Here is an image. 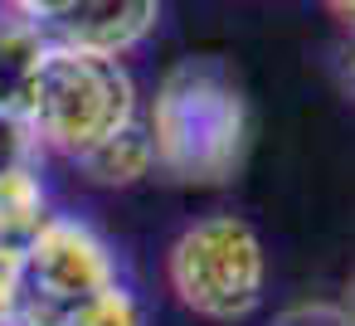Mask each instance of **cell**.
<instances>
[{"label": "cell", "instance_id": "cell-3", "mask_svg": "<svg viewBox=\"0 0 355 326\" xmlns=\"http://www.w3.org/2000/svg\"><path fill=\"white\" fill-rule=\"evenodd\" d=\"M112 287L117 258L107 239L73 214H49L20 248L6 326H78Z\"/></svg>", "mask_w": 355, "mask_h": 326}, {"label": "cell", "instance_id": "cell-14", "mask_svg": "<svg viewBox=\"0 0 355 326\" xmlns=\"http://www.w3.org/2000/svg\"><path fill=\"white\" fill-rule=\"evenodd\" d=\"M340 74H345V83L355 88V40L345 44V54H340Z\"/></svg>", "mask_w": 355, "mask_h": 326}, {"label": "cell", "instance_id": "cell-8", "mask_svg": "<svg viewBox=\"0 0 355 326\" xmlns=\"http://www.w3.org/2000/svg\"><path fill=\"white\" fill-rule=\"evenodd\" d=\"M44 219H49V190L40 180V166L0 175V253H20Z\"/></svg>", "mask_w": 355, "mask_h": 326}, {"label": "cell", "instance_id": "cell-13", "mask_svg": "<svg viewBox=\"0 0 355 326\" xmlns=\"http://www.w3.org/2000/svg\"><path fill=\"white\" fill-rule=\"evenodd\" d=\"M321 6H326V10L350 30V35H355V0H321Z\"/></svg>", "mask_w": 355, "mask_h": 326}, {"label": "cell", "instance_id": "cell-4", "mask_svg": "<svg viewBox=\"0 0 355 326\" xmlns=\"http://www.w3.org/2000/svg\"><path fill=\"white\" fill-rule=\"evenodd\" d=\"M171 292L185 311L205 321H243L263 307L268 292V253L248 219L205 214L171 243L166 258Z\"/></svg>", "mask_w": 355, "mask_h": 326}, {"label": "cell", "instance_id": "cell-1", "mask_svg": "<svg viewBox=\"0 0 355 326\" xmlns=\"http://www.w3.org/2000/svg\"><path fill=\"white\" fill-rule=\"evenodd\" d=\"M141 122L156 146V171L180 185H229L253 137L248 98L219 59L171 64Z\"/></svg>", "mask_w": 355, "mask_h": 326}, {"label": "cell", "instance_id": "cell-10", "mask_svg": "<svg viewBox=\"0 0 355 326\" xmlns=\"http://www.w3.org/2000/svg\"><path fill=\"white\" fill-rule=\"evenodd\" d=\"M78 326H146V316H141V302L117 282V287H112V292H107V297H103Z\"/></svg>", "mask_w": 355, "mask_h": 326}, {"label": "cell", "instance_id": "cell-7", "mask_svg": "<svg viewBox=\"0 0 355 326\" xmlns=\"http://www.w3.org/2000/svg\"><path fill=\"white\" fill-rule=\"evenodd\" d=\"M44 49H49V30L44 25H30L20 15L0 20V108L6 112L25 117L35 74L44 64Z\"/></svg>", "mask_w": 355, "mask_h": 326}, {"label": "cell", "instance_id": "cell-2", "mask_svg": "<svg viewBox=\"0 0 355 326\" xmlns=\"http://www.w3.org/2000/svg\"><path fill=\"white\" fill-rule=\"evenodd\" d=\"M25 117H30L40 146L78 161L98 141H107L112 132L137 122L141 103H137V83L122 69V59L83 54L73 44L49 40L44 64H40L35 88H30Z\"/></svg>", "mask_w": 355, "mask_h": 326}, {"label": "cell", "instance_id": "cell-5", "mask_svg": "<svg viewBox=\"0 0 355 326\" xmlns=\"http://www.w3.org/2000/svg\"><path fill=\"white\" fill-rule=\"evenodd\" d=\"M156 20H161V0H78L54 25V40L83 54L127 59L132 49L151 40Z\"/></svg>", "mask_w": 355, "mask_h": 326}, {"label": "cell", "instance_id": "cell-11", "mask_svg": "<svg viewBox=\"0 0 355 326\" xmlns=\"http://www.w3.org/2000/svg\"><path fill=\"white\" fill-rule=\"evenodd\" d=\"M277 326H355V311H350V307H326V302H316V307L287 311Z\"/></svg>", "mask_w": 355, "mask_h": 326}, {"label": "cell", "instance_id": "cell-6", "mask_svg": "<svg viewBox=\"0 0 355 326\" xmlns=\"http://www.w3.org/2000/svg\"><path fill=\"white\" fill-rule=\"evenodd\" d=\"M78 171L93 185H103V190H132V185H141L156 171V146H151L146 122L137 117L122 132H112L107 141H98L93 151H83L78 156Z\"/></svg>", "mask_w": 355, "mask_h": 326}, {"label": "cell", "instance_id": "cell-9", "mask_svg": "<svg viewBox=\"0 0 355 326\" xmlns=\"http://www.w3.org/2000/svg\"><path fill=\"white\" fill-rule=\"evenodd\" d=\"M40 151H44V146H40V137H35L30 117L0 108V175L40 166Z\"/></svg>", "mask_w": 355, "mask_h": 326}, {"label": "cell", "instance_id": "cell-12", "mask_svg": "<svg viewBox=\"0 0 355 326\" xmlns=\"http://www.w3.org/2000/svg\"><path fill=\"white\" fill-rule=\"evenodd\" d=\"M15 6V15L20 20H30V25H59L78 0H10Z\"/></svg>", "mask_w": 355, "mask_h": 326}]
</instances>
